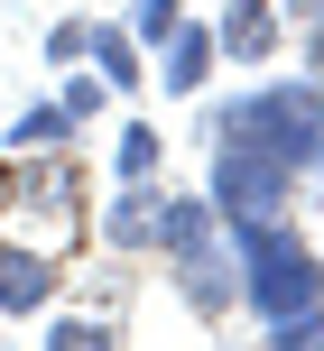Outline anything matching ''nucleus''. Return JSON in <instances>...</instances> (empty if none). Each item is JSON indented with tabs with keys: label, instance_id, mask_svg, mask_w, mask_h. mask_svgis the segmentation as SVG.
Instances as JSON below:
<instances>
[{
	"label": "nucleus",
	"instance_id": "nucleus-19",
	"mask_svg": "<svg viewBox=\"0 0 324 351\" xmlns=\"http://www.w3.org/2000/svg\"><path fill=\"white\" fill-rule=\"evenodd\" d=\"M297 47H306V74L324 84V19H315V28H297Z\"/></svg>",
	"mask_w": 324,
	"mask_h": 351
},
{
	"label": "nucleus",
	"instance_id": "nucleus-18",
	"mask_svg": "<svg viewBox=\"0 0 324 351\" xmlns=\"http://www.w3.org/2000/svg\"><path fill=\"white\" fill-rule=\"evenodd\" d=\"M84 28H93V19H56V28H47V65H56V74L84 65Z\"/></svg>",
	"mask_w": 324,
	"mask_h": 351
},
{
	"label": "nucleus",
	"instance_id": "nucleus-21",
	"mask_svg": "<svg viewBox=\"0 0 324 351\" xmlns=\"http://www.w3.org/2000/svg\"><path fill=\"white\" fill-rule=\"evenodd\" d=\"M306 176H315V185H324V130H315V158H306Z\"/></svg>",
	"mask_w": 324,
	"mask_h": 351
},
{
	"label": "nucleus",
	"instance_id": "nucleus-15",
	"mask_svg": "<svg viewBox=\"0 0 324 351\" xmlns=\"http://www.w3.org/2000/svg\"><path fill=\"white\" fill-rule=\"evenodd\" d=\"M259 351H324V305H306V315H278V324H259Z\"/></svg>",
	"mask_w": 324,
	"mask_h": 351
},
{
	"label": "nucleus",
	"instance_id": "nucleus-14",
	"mask_svg": "<svg viewBox=\"0 0 324 351\" xmlns=\"http://www.w3.org/2000/svg\"><path fill=\"white\" fill-rule=\"evenodd\" d=\"M10 148H74V111L56 102V93H47V102H28V111L10 121Z\"/></svg>",
	"mask_w": 324,
	"mask_h": 351
},
{
	"label": "nucleus",
	"instance_id": "nucleus-17",
	"mask_svg": "<svg viewBox=\"0 0 324 351\" xmlns=\"http://www.w3.org/2000/svg\"><path fill=\"white\" fill-rule=\"evenodd\" d=\"M56 102H65V111H74V130H84V121H102L111 84H102V74H93V65H65V84H56Z\"/></svg>",
	"mask_w": 324,
	"mask_h": 351
},
{
	"label": "nucleus",
	"instance_id": "nucleus-10",
	"mask_svg": "<svg viewBox=\"0 0 324 351\" xmlns=\"http://www.w3.org/2000/svg\"><path fill=\"white\" fill-rule=\"evenodd\" d=\"M84 65L111 84V102H130V93H139V74H148V47H139L130 28H111V19H93V28H84Z\"/></svg>",
	"mask_w": 324,
	"mask_h": 351
},
{
	"label": "nucleus",
	"instance_id": "nucleus-12",
	"mask_svg": "<svg viewBox=\"0 0 324 351\" xmlns=\"http://www.w3.org/2000/svg\"><path fill=\"white\" fill-rule=\"evenodd\" d=\"M47 351H130V324H111L102 305H65L47 324Z\"/></svg>",
	"mask_w": 324,
	"mask_h": 351
},
{
	"label": "nucleus",
	"instance_id": "nucleus-4",
	"mask_svg": "<svg viewBox=\"0 0 324 351\" xmlns=\"http://www.w3.org/2000/svg\"><path fill=\"white\" fill-rule=\"evenodd\" d=\"M204 194H213L222 231H251V222H288V213H297V167L259 158V148H213V167H204Z\"/></svg>",
	"mask_w": 324,
	"mask_h": 351
},
{
	"label": "nucleus",
	"instance_id": "nucleus-8",
	"mask_svg": "<svg viewBox=\"0 0 324 351\" xmlns=\"http://www.w3.org/2000/svg\"><path fill=\"white\" fill-rule=\"evenodd\" d=\"M278 37H288L278 0H222V10H213V47H222V65H269Z\"/></svg>",
	"mask_w": 324,
	"mask_h": 351
},
{
	"label": "nucleus",
	"instance_id": "nucleus-20",
	"mask_svg": "<svg viewBox=\"0 0 324 351\" xmlns=\"http://www.w3.org/2000/svg\"><path fill=\"white\" fill-rule=\"evenodd\" d=\"M278 19H288V28H315V19H324V0H278Z\"/></svg>",
	"mask_w": 324,
	"mask_h": 351
},
{
	"label": "nucleus",
	"instance_id": "nucleus-11",
	"mask_svg": "<svg viewBox=\"0 0 324 351\" xmlns=\"http://www.w3.org/2000/svg\"><path fill=\"white\" fill-rule=\"evenodd\" d=\"M222 241V213L213 194H158V259H185V250Z\"/></svg>",
	"mask_w": 324,
	"mask_h": 351
},
{
	"label": "nucleus",
	"instance_id": "nucleus-7",
	"mask_svg": "<svg viewBox=\"0 0 324 351\" xmlns=\"http://www.w3.org/2000/svg\"><path fill=\"white\" fill-rule=\"evenodd\" d=\"M56 296H65V259H47L28 241H0V315H47Z\"/></svg>",
	"mask_w": 324,
	"mask_h": 351
},
{
	"label": "nucleus",
	"instance_id": "nucleus-22",
	"mask_svg": "<svg viewBox=\"0 0 324 351\" xmlns=\"http://www.w3.org/2000/svg\"><path fill=\"white\" fill-rule=\"evenodd\" d=\"M0 324H10V315H0Z\"/></svg>",
	"mask_w": 324,
	"mask_h": 351
},
{
	"label": "nucleus",
	"instance_id": "nucleus-9",
	"mask_svg": "<svg viewBox=\"0 0 324 351\" xmlns=\"http://www.w3.org/2000/svg\"><path fill=\"white\" fill-rule=\"evenodd\" d=\"M213 65H222V47H213V19H176V37L158 47V84L176 93V102H195V93L213 84Z\"/></svg>",
	"mask_w": 324,
	"mask_h": 351
},
{
	"label": "nucleus",
	"instance_id": "nucleus-16",
	"mask_svg": "<svg viewBox=\"0 0 324 351\" xmlns=\"http://www.w3.org/2000/svg\"><path fill=\"white\" fill-rule=\"evenodd\" d=\"M176 19H185V0H130V19H121V28H130V37H139V47H148V56H158V47H167V37H176Z\"/></svg>",
	"mask_w": 324,
	"mask_h": 351
},
{
	"label": "nucleus",
	"instance_id": "nucleus-1",
	"mask_svg": "<svg viewBox=\"0 0 324 351\" xmlns=\"http://www.w3.org/2000/svg\"><path fill=\"white\" fill-rule=\"evenodd\" d=\"M0 241H28L47 259H74L93 241V204H84V167L65 148H10L0 158Z\"/></svg>",
	"mask_w": 324,
	"mask_h": 351
},
{
	"label": "nucleus",
	"instance_id": "nucleus-6",
	"mask_svg": "<svg viewBox=\"0 0 324 351\" xmlns=\"http://www.w3.org/2000/svg\"><path fill=\"white\" fill-rule=\"evenodd\" d=\"M93 241L111 259H158V185H111V204L93 213Z\"/></svg>",
	"mask_w": 324,
	"mask_h": 351
},
{
	"label": "nucleus",
	"instance_id": "nucleus-13",
	"mask_svg": "<svg viewBox=\"0 0 324 351\" xmlns=\"http://www.w3.org/2000/svg\"><path fill=\"white\" fill-rule=\"evenodd\" d=\"M167 167V139L148 121H121V139H111V185H158Z\"/></svg>",
	"mask_w": 324,
	"mask_h": 351
},
{
	"label": "nucleus",
	"instance_id": "nucleus-5",
	"mask_svg": "<svg viewBox=\"0 0 324 351\" xmlns=\"http://www.w3.org/2000/svg\"><path fill=\"white\" fill-rule=\"evenodd\" d=\"M167 287H176V305L195 324H232L241 315V259H232V241H204V250H185V259H167Z\"/></svg>",
	"mask_w": 324,
	"mask_h": 351
},
{
	"label": "nucleus",
	"instance_id": "nucleus-3",
	"mask_svg": "<svg viewBox=\"0 0 324 351\" xmlns=\"http://www.w3.org/2000/svg\"><path fill=\"white\" fill-rule=\"evenodd\" d=\"M222 241H232V259H241V315L251 324L324 305V250L297 222H251V231H222Z\"/></svg>",
	"mask_w": 324,
	"mask_h": 351
},
{
	"label": "nucleus",
	"instance_id": "nucleus-2",
	"mask_svg": "<svg viewBox=\"0 0 324 351\" xmlns=\"http://www.w3.org/2000/svg\"><path fill=\"white\" fill-rule=\"evenodd\" d=\"M315 130H324V84L315 74H269V84H251V93L204 111V139L213 148H259V158H278L297 176L315 158Z\"/></svg>",
	"mask_w": 324,
	"mask_h": 351
}]
</instances>
